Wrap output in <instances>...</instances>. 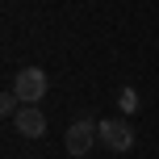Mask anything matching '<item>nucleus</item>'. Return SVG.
I'll return each instance as SVG.
<instances>
[{"mask_svg":"<svg viewBox=\"0 0 159 159\" xmlns=\"http://www.w3.org/2000/svg\"><path fill=\"white\" fill-rule=\"evenodd\" d=\"M101 143V121H92V117H75L71 126H67V138H63V147H67V155H92V147Z\"/></svg>","mask_w":159,"mask_h":159,"instance_id":"f257e3e1","label":"nucleus"},{"mask_svg":"<svg viewBox=\"0 0 159 159\" xmlns=\"http://www.w3.org/2000/svg\"><path fill=\"white\" fill-rule=\"evenodd\" d=\"M101 147H109L113 155L134 151V126H130V117H105L101 121Z\"/></svg>","mask_w":159,"mask_h":159,"instance_id":"f03ea898","label":"nucleus"},{"mask_svg":"<svg viewBox=\"0 0 159 159\" xmlns=\"http://www.w3.org/2000/svg\"><path fill=\"white\" fill-rule=\"evenodd\" d=\"M46 88H50V80H46L42 67H21L17 80H13V92L21 96V105H38L46 96Z\"/></svg>","mask_w":159,"mask_h":159,"instance_id":"7ed1b4c3","label":"nucleus"},{"mask_svg":"<svg viewBox=\"0 0 159 159\" xmlns=\"http://www.w3.org/2000/svg\"><path fill=\"white\" fill-rule=\"evenodd\" d=\"M13 130L21 138H42V134H46V113H42L38 105H21L17 117H13Z\"/></svg>","mask_w":159,"mask_h":159,"instance_id":"20e7f679","label":"nucleus"},{"mask_svg":"<svg viewBox=\"0 0 159 159\" xmlns=\"http://www.w3.org/2000/svg\"><path fill=\"white\" fill-rule=\"evenodd\" d=\"M117 109H121V117L138 113V92H134V88H121V92H117Z\"/></svg>","mask_w":159,"mask_h":159,"instance_id":"39448f33","label":"nucleus"},{"mask_svg":"<svg viewBox=\"0 0 159 159\" xmlns=\"http://www.w3.org/2000/svg\"><path fill=\"white\" fill-rule=\"evenodd\" d=\"M17 109H21V96H17V92H4V96H0V113H4L8 121L17 117Z\"/></svg>","mask_w":159,"mask_h":159,"instance_id":"423d86ee","label":"nucleus"}]
</instances>
